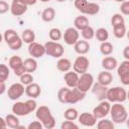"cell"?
<instances>
[{
  "label": "cell",
  "instance_id": "obj_1",
  "mask_svg": "<svg viewBox=\"0 0 129 129\" xmlns=\"http://www.w3.org/2000/svg\"><path fill=\"white\" fill-rule=\"evenodd\" d=\"M35 117L37 120H39L43 127L45 129H52L55 126V118L53 117L50 109L45 106V105H41L39 107H37V109L35 110Z\"/></svg>",
  "mask_w": 129,
  "mask_h": 129
},
{
  "label": "cell",
  "instance_id": "obj_2",
  "mask_svg": "<svg viewBox=\"0 0 129 129\" xmlns=\"http://www.w3.org/2000/svg\"><path fill=\"white\" fill-rule=\"evenodd\" d=\"M110 115H111L112 121L116 124L125 123L128 118L127 110L125 106L122 105L121 103H113V105H111Z\"/></svg>",
  "mask_w": 129,
  "mask_h": 129
},
{
  "label": "cell",
  "instance_id": "obj_3",
  "mask_svg": "<svg viewBox=\"0 0 129 129\" xmlns=\"http://www.w3.org/2000/svg\"><path fill=\"white\" fill-rule=\"evenodd\" d=\"M107 100L110 103H123L127 100V91L123 87H113L108 89Z\"/></svg>",
  "mask_w": 129,
  "mask_h": 129
},
{
  "label": "cell",
  "instance_id": "obj_4",
  "mask_svg": "<svg viewBox=\"0 0 129 129\" xmlns=\"http://www.w3.org/2000/svg\"><path fill=\"white\" fill-rule=\"evenodd\" d=\"M45 46V51L46 54L54 57V58H60L63 53H64V48L61 43L58 41H53V40H48L44 43Z\"/></svg>",
  "mask_w": 129,
  "mask_h": 129
},
{
  "label": "cell",
  "instance_id": "obj_5",
  "mask_svg": "<svg viewBox=\"0 0 129 129\" xmlns=\"http://www.w3.org/2000/svg\"><path fill=\"white\" fill-rule=\"evenodd\" d=\"M94 77L92 74L86 72L84 74H81L80 75V78H79V82H78V86L77 88L84 92V93H87L89 90L92 89L93 85H94Z\"/></svg>",
  "mask_w": 129,
  "mask_h": 129
},
{
  "label": "cell",
  "instance_id": "obj_6",
  "mask_svg": "<svg viewBox=\"0 0 129 129\" xmlns=\"http://www.w3.org/2000/svg\"><path fill=\"white\" fill-rule=\"evenodd\" d=\"M25 93V87L22 83H14L7 89V96L12 101H17Z\"/></svg>",
  "mask_w": 129,
  "mask_h": 129
},
{
  "label": "cell",
  "instance_id": "obj_7",
  "mask_svg": "<svg viewBox=\"0 0 129 129\" xmlns=\"http://www.w3.org/2000/svg\"><path fill=\"white\" fill-rule=\"evenodd\" d=\"M111 110V103L108 100H103L100 101V103L93 109V114L97 119H102L105 118L108 114H110Z\"/></svg>",
  "mask_w": 129,
  "mask_h": 129
},
{
  "label": "cell",
  "instance_id": "obj_8",
  "mask_svg": "<svg viewBox=\"0 0 129 129\" xmlns=\"http://www.w3.org/2000/svg\"><path fill=\"white\" fill-rule=\"evenodd\" d=\"M86 97V93L80 91L77 87L76 88H69L66 97V104H76Z\"/></svg>",
  "mask_w": 129,
  "mask_h": 129
},
{
  "label": "cell",
  "instance_id": "obj_9",
  "mask_svg": "<svg viewBox=\"0 0 129 129\" xmlns=\"http://www.w3.org/2000/svg\"><path fill=\"white\" fill-rule=\"evenodd\" d=\"M89 67H90V60L85 55L77 56L75 61H74V63H73V70L75 72H77L79 75L88 72Z\"/></svg>",
  "mask_w": 129,
  "mask_h": 129
},
{
  "label": "cell",
  "instance_id": "obj_10",
  "mask_svg": "<svg viewBox=\"0 0 129 129\" xmlns=\"http://www.w3.org/2000/svg\"><path fill=\"white\" fill-rule=\"evenodd\" d=\"M11 111L13 114L17 115L18 117H24L27 116L31 113L30 108L27 104V102H22V101H16L12 107H11Z\"/></svg>",
  "mask_w": 129,
  "mask_h": 129
},
{
  "label": "cell",
  "instance_id": "obj_11",
  "mask_svg": "<svg viewBox=\"0 0 129 129\" xmlns=\"http://www.w3.org/2000/svg\"><path fill=\"white\" fill-rule=\"evenodd\" d=\"M28 53H29V55L31 57L40 58L44 54H46L45 46H44V44H41V43L36 42V41H33V42L28 44Z\"/></svg>",
  "mask_w": 129,
  "mask_h": 129
},
{
  "label": "cell",
  "instance_id": "obj_12",
  "mask_svg": "<svg viewBox=\"0 0 129 129\" xmlns=\"http://www.w3.org/2000/svg\"><path fill=\"white\" fill-rule=\"evenodd\" d=\"M62 38L68 45H74L80 39V32L76 27H68L63 32Z\"/></svg>",
  "mask_w": 129,
  "mask_h": 129
},
{
  "label": "cell",
  "instance_id": "obj_13",
  "mask_svg": "<svg viewBox=\"0 0 129 129\" xmlns=\"http://www.w3.org/2000/svg\"><path fill=\"white\" fill-rule=\"evenodd\" d=\"M97 120L98 119L95 117V115L89 112H83L78 117L79 123L85 127H94L95 125H97Z\"/></svg>",
  "mask_w": 129,
  "mask_h": 129
},
{
  "label": "cell",
  "instance_id": "obj_14",
  "mask_svg": "<svg viewBox=\"0 0 129 129\" xmlns=\"http://www.w3.org/2000/svg\"><path fill=\"white\" fill-rule=\"evenodd\" d=\"M108 86H104L100 83H94L93 87H92V93L96 96V98L99 101H103V100H107V92H108Z\"/></svg>",
  "mask_w": 129,
  "mask_h": 129
},
{
  "label": "cell",
  "instance_id": "obj_15",
  "mask_svg": "<svg viewBox=\"0 0 129 129\" xmlns=\"http://www.w3.org/2000/svg\"><path fill=\"white\" fill-rule=\"evenodd\" d=\"M27 5L23 4L20 0H12L10 4V12L13 16H21L27 11Z\"/></svg>",
  "mask_w": 129,
  "mask_h": 129
},
{
  "label": "cell",
  "instance_id": "obj_16",
  "mask_svg": "<svg viewBox=\"0 0 129 129\" xmlns=\"http://www.w3.org/2000/svg\"><path fill=\"white\" fill-rule=\"evenodd\" d=\"M79 78H80V75L77 72H75L74 70L64 73V76H63L64 83H66L67 87H69V88H76L78 86Z\"/></svg>",
  "mask_w": 129,
  "mask_h": 129
},
{
  "label": "cell",
  "instance_id": "obj_17",
  "mask_svg": "<svg viewBox=\"0 0 129 129\" xmlns=\"http://www.w3.org/2000/svg\"><path fill=\"white\" fill-rule=\"evenodd\" d=\"M90 48H91V45L89 43L88 40L86 39H79L75 44H74V49L75 51L80 54V55H85L87 54L89 51H90Z\"/></svg>",
  "mask_w": 129,
  "mask_h": 129
},
{
  "label": "cell",
  "instance_id": "obj_18",
  "mask_svg": "<svg viewBox=\"0 0 129 129\" xmlns=\"http://www.w3.org/2000/svg\"><path fill=\"white\" fill-rule=\"evenodd\" d=\"M25 94L29 98L36 99L41 94V88L37 83H31V84L25 86Z\"/></svg>",
  "mask_w": 129,
  "mask_h": 129
},
{
  "label": "cell",
  "instance_id": "obj_19",
  "mask_svg": "<svg viewBox=\"0 0 129 129\" xmlns=\"http://www.w3.org/2000/svg\"><path fill=\"white\" fill-rule=\"evenodd\" d=\"M101 66H102V68H103L104 70L111 72V71L117 69V67H118V61H117V59H116L114 56L107 55V56H105V57L102 59Z\"/></svg>",
  "mask_w": 129,
  "mask_h": 129
},
{
  "label": "cell",
  "instance_id": "obj_20",
  "mask_svg": "<svg viewBox=\"0 0 129 129\" xmlns=\"http://www.w3.org/2000/svg\"><path fill=\"white\" fill-rule=\"evenodd\" d=\"M113 81V75L110 73V71H102L98 74L97 77V82L104 85V86H109Z\"/></svg>",
  "mask_w": 129,
  "mask_h": 129
},
{
  "label": "cell",
  "instance_id": "obj_21",
  "mask_svg": "<svg viewBox=\"0 0 129 129\" xmlns=\"http://www.w3.org/2000/svg\"><path fill=\"white\" fill-rule=\"evenodd\" d=\"M89 25H90L89 24V19H88L87 16H85V14L77 16L74 20V27H76L79 31H82L83 29H85Z\"/></svg>",
  "mask_w": 129,
  "mask_h": 129
},
{
  "label": "cell",
  "instance_id": "obj_22",
  "mask_svg": "<svg viewBox=\"0 0 129 129\" xmlns=\"http://www.w3.org/2000/svg\"><path fill=\"white\" fill-rule=\"evenodd\" d=\"M5 120L7 123V127L12 128V129H19L20 127V121L17 115L15 114H7L5 116Z\"/></svg>",
  "mask_w": 129,
  "mask_h": 129
},
{
  "label": "cell",
  "instance_id": "obj_23",
  "mask_svg": "<svg viewBox=\"0 0 129 129\" xmlns=\"http://www.w3.org/2000/svg\"><path fill=\"white\" fill-rule=\"evenodd\" d=\"M72 67H73V64H72L71 60L67 57H60V58H58V60L56 62V69L62 73H67V72L71 71Z\"/></svg>",
  "mask_w": 129,
  "mask_h": 129
},
{
  "label": "cell",
  "instance_id": "obj_24",
  "mask_svg": "<svg viewBox=\"0 0 129 129\" xmlns=\"http://www.w3.org/2000/svg\"><path fill=\"white\" fill-rule=\"evenodd\" d=\"M20 36H21V38H22V40H23L24 43L29 44V43L35 41V32L32 29H29V28L24 29L21 32V35Z\"/></svg>",
  "mask_w": 129,
  "mask_h": 129
},
{
  "label": "cell",
  "instance_id": "obj_25",
  "mask_svg": "<svg viewBox=\"0 0 129 129\" xmlns=\"http://www.w3.org/2000/svg\"><path fill=\"white\" fill-rule=\"evenodd\" d=\"M55 18V10L52 7L45 8L41 13V19L44 22H51Z\"/></svg>",
  "mask_w": 129,
  "mask_h": 129
},
{
  "label": "cell",
  "instance_id": "obj_26",
  "mask_svg": "<svg viewBox=\"0 0 129 129\" xmlns=\"http://www.w3.org/2000/svg\"><path fill=\"white\" fill-rule=\"evenodd\" d=\"M100 11V5L95 3V2H89L88 5L86 6L83 14L85 15H96Z\"/></svg>",
  "mask_w": 129,
  "mask_h": 129
},
{
  "label": "cell",
  "instance_id": "obj_27",
  "mask_svg": "<svg viewBox=\"0 0 129 129\" xmlns=\"http://www.w3.org/2000/svg\"><path fill=\"white\" fill-rule=\"evenodd\" d=\"M24 68L27 73H33L37 70V61L34 57H28L23 61Z\"/></svg>",
  "mask_w": 129,
  "mask_h": 129
},
{
  "label": "cell",
  "instance_id": "obj_28",
  "mask_svg": "<svg viewBox=\"0 0 129 129\" xmlns=\"http://www.w3.org/2000/svg\"><path fill=\"white\" fill-rule=\"evenodd\" d=\"M79 112L76 108H73V107H70L68 109L64 110V113H63V117L66 120H71V121H75V120H78V117H79Z\"/></svg>",
  "mask_w": 129,
  "mask_h": 129
},
{
  "label": "cell",
  "instance_id": "obj_29",
  "mask_svg": "<svg viewBox=\"0 0 129 129\" xmlns=\"http://www.w3.org/2000/svg\"><path fill=\"white\" fill-rule=\"evenodd\" d=\"M114 50V47H113V44L110 42V41H104V42H101L100 44V52L107 56V55H110Z\"/></svg>",
  "mask_w": 129,
  "mask_h": 129
},
{
  "label": "cell",
  "instance_id": "obj_30",
  "mask_svg": "<svg viewBox=\"0 0 129 129\" xmlns=\"http://www.w3.org/2000/svg\"><path fill=\"white\" fill-rule=\"evenodd\" d=\"M22 64H23V60L19 55H12L8 60V66L12 71L16 70L17 68L21 67Z\"/></svg>",
  "mask_w": 129,
  "mask_h": 129
},
{
  "label": "cell",
  "instance_id": "obj_31",
  "mask_svg": "<svg viewBox=\"0 0 129 129\" xmlns=\"http://www.w3.org/2000/svg\"><path fill=\"white\" fill-rule=\"evenodd\" d=\"M95 37L97 38V40H99L100 42H104L107 41L109 38V32L105 27H100L96 30V34Z\"/></svg>",
  "mask_w": 129,
  "mask_h": 129
},
{
  "label": "cell",
  "instance_id": "obj_32",
  "mask_svg": "<svg viewBox=\"0 0 129 129\" xmlns=\"http://www.w3.org/2000/svg\"><path fill=\"white\" fill-rule=\"evenodd\" d=\"M114 127H115V123L112 120L105 119V118L100 119V121H98L97 123L98 129H114Z\"/></svg>",
  "mask_w": 129,
  "mask_h": 129
},
{
  "label": "cell",
  "instance_id": "obj_33",
  "mask_svg": "<svg viewBox=\"0 0 129 129\" xmlns=\"http://www.w3.org/2000/svg\"><path fill=\"white\" fill-rule=\"evenodd\" d=\"M126 33H127V29L125 24H121L113 27V34L116 38H123L126 35Z\"/></svg>",
  "mask_w": 129,
  "mask_h": 129
},
{
  "label": "cell",
  "instance_id": "obj_34",
  "mask_svg": "<svg viewBox=\"0 0 129 129\" xmlns=\"http://www.w3.org/2000/svg\"><path fill=\"white\" fill-rule=\"evenodd\" d=\"M62 35L63 33L61 32V30L57 27H53L51 28L49 31H48V37L50 40H53V41H58L62 38Z\"/></svg>",
  "mask_w": 129,
  "mask_h": 129
},
{
  "label": "cell",
  "instance_id": "obj_35",
  "mask_svg": "<svg viewBox=\"0 0 129 129\" xmlns=\"http://www.w3.org/2000/svg\"><path fill=\"white\" fill-rule=\"evenodd\" d=\"M81 34H82V36H83L84 39H86V40H90V39H92V38L95 37L96 30H95L92 26L89 25L88 27H86L85 29H83V30L81 31Z\"/></svg>",
  "mask_w": 129,
  "mask_h": 129
},
{
  "label": "cell",
  "instance_id": "obj_36",
  "mask_svg": "<svg viewBox=\"0 0 129 129\" xmlns=\"http://www.w3.org/2000/svg\"><path fill=\"white\" fill-rule=\"evenodd\" d=\"M121 24H125V19H124L122 13L113 14L112 17H111V25H112V27L117 26V25H121Z\"/></svg>",
  "mask_w": 129,
  "mask_h": 129
},
{
  "label": "cell",
  "instance_id": "obj_37",
  "mask_svg": "<svg viewBox=\"0 0 129 129\" xmlns=\"http://www.w3.org/2000/svg\"><path fill=\"white\" fill-rule=\"evenodd\" d=\"M18 36H19V34L13 29H6L4 31V33H3V38H4L5 42H6V44L9 43L11 40H13L14 38H16Z\"/></svg>",
  "mask_w": 129,
  "mask_h": 129
},
{
  "label": "cell",
  "instance_id": "obj_38",
  "mask_svg": "<svg viewBox=\"0 0 129 129\" xmlns=\"http://www.w3.org/2000/svg\"><path fill=\"white\" fill-rule=\"evenodd\" d=\"M22 44H23V40H22L21 36H18L16 38H14L13 40H11L9 43H7L9 48L12 50H19L22 47Z\"/></svg>",
  "mask_w": 129,
  "mask_h": 129
},
{
  "label": "cell",
  "instance_id": "obj_39",
  "mask_svg": "<svg viewBox=\"0 0 129 129\" xmlns=\"http://www.w3.org/2000/svg\"><path fill=\"white\" fill-rule=\"evenodd\" d=\"M10 76V68L4 63L0 64V82H5Z\"/></svg>",
  "mask_w": 129,
  "mask_h": 129
},
{
  "label": "cell",
  "instance_id": "obj_40",
  "mask_svg": "<svg viewBox=\"0 0 129 129\" xmlns=\"http://www.w3.org/2000/svg\"><path fill=\"white\" fill-rule=\"evenodd\" d=\"M117 74H118V76L124 75V74H129V60L128 59H125L117 67Z\"/></svg>",
  "mask_w": 129,
  "mask_h": 129
},
{
  "label": "cell",
  "instance_id": "obj_41",
  "mask_svg": "<svg viewBox=\"0 0 129 129\" xmlns=\"http://www.w3.org/2000/svg\"><path fill=\"white\" fill-rule=\"evenodd\" d=\"M19 81H20V83H22L24 86H27V85H29V84H31V83H33V76H32V74L31 73H25V74H23L21 77H19Z\"/></svg>",
  "mask_w": 129,
  "mask_h": 129
},
{
  "label": "cell",
  "instance_id": "obj_42",
  "mask_svg": "<svg viewBox=\"0 0 129 129\" xmlns=\"http://www.w3.org/2000/svg\"><path fill=\"white\" fill-rule=\"evenodd\" d=\"M88 3H89L88 0H75L74 5H75V7L77 8V10H79V11L83 14V12H84L86 6L88 5Z\"/></svg>",
  "mask_w": 129,
  "mask_h": 129
},
{
  "label": "cell",
  "instance_id": "obj_43",
  "mask_svg": "<svg viewBox=\"0 0 129 129\" xmlns=\"http://www.w3.org/2000/svg\"><path fill=\"white\" fill-rule=\"evenodd\" d=\"M69 87H62L58 90L57 92V99L60 103L66 104V97H67V92H68Z\"/></svg>",
  "mask_w": 129,
  "mask_h": 129
},
{
  "label": "cell",
  "instance_id": "obj_44",
  "mask_svg": "<svg viewBox=\"0 0 129 129\" xmlns=\"http://www.w3.org/2000/svg\"><path fill=\"white\" fill-rule=\"evenodd\" d=\"M60 128H61V129H78V128H79V125H77L74 121L66 120V121H63V122L61 123Z\"/></svg>",
  "mask_w": 129,
  "mask_h": 129
},
{
  "label": "cell",
  "instance_id": "obj_45",
  "mask_svg": "<svg viewBox=\"0 0 129 129\" xmlns=\"http://www.w3.org/2000/svg\"><path fill=\"white\" fill-rule=\"evenodd\" d=\"M120 11L124 15H129V0H126L121 3L120 5Z\"/></svg>",
  "mask_w": 129,
  "mask_h": 129
},
{
  "label": "cell",
  "instance_id": "obj_46",
  "mask_svg": "<svg viewBox=\"0 0 129 129\" xmlns=\"http://www.w3.org/2000/svg\"><path fill=\"white\" fill-rule=\"evenodd\" d=\"M27 128L28 129H42L44 127H43L42 123L39 120H37V121H32L31 123H29L28 126H27Z\"/></svg>",
  "mask_w": 129,
  "mask_h": 129
},
{
  "label": "cell",
  "instance_id": "obj_47",
  "mask_svg": "<svg viewBox=\"0 0 129 129\" xmlns=\"http://www.w3.org/2000/svg\"><path fill=\"white\" fill-rule=\"evenodd\" d=\"M8 10H10V5L4 1V0H1L0 1V14H4L6 13Z\"/></svg>",
  "mask_w": 129,
  "mask_h": 129
},
{
  "label": "cell",
  "instance_id": "obj_48",
  "mask_svg": "<svg viewBox=\"0 0 129 129\" xmlns=\"http://www.w3.org/2000/svg\"><path fill=\"white\" fill-rule=\"evenodd\" d=\"M121 83L124 86H129V74H124V75H120L118 76Z\"/></svg>",
  "mask_w": 129,
  "mask_h": 129
},
{
  "label": "cell",
  "instance_id": "obj_49",
  "mask_svg": "<svg viewBox=\"0 0 129 129\" xmlns=\"http://www.w3.org/2000/svg\"><path fill=\"white\" fill-rule=\"evenodd\" d=\"M13 73H14V75H15V76H17V77H21L23 74H25V73H26V70H25V68H24V64H22L21 67L17 68L16 70H14V71H13Z\"/></svg>",
  "mask_w": 129,
  "mask_h": 129
},
{
  "label": "cell",
  "instance_id": "obj_50",
  "mask_svg": "<svg viewBox=\"0 0 129 129\" xmlns=\"http://www.w3.org/2000/svg\"><path fill=\"white\" fill-rule=\"evenodd\" d=\"M5 92H7V88H6L5 82H0V95H3Z\"/></svg>",
  "mask_w": 129,
  "mask_h": 129
},
{
  "label": "cell",
  "instance_id": "obj_51",
  "mask_svg": "<svg viewBox=\"0 0 129 129\" xmlns=\"http://www.w3.org/2000/svg\"><path fill=\"white\" fill-rule=\"evenodd\" d=\"M123 56L125 57V59L129 60V45H126L123 49Z\"/></svg>",
  "mask_w": 129,
  "mask_h": 129
},
{
  "label": "cell",
  "instance_id": "obj_52",
  "mask_svg": "<svg viewBox=\"0 0 129 129\" xmlns=\"http://www.w3.org/2000/svg\"><path fill=\"white\" fill-rule=\"evenodd\" d=\"M23 4H25V5H27V6H31V5H34L36 2H37V0H20Z\"/></svg>",
  "mask_w": 129,
  "mask_h": 129
},
{
  "label": "cell",
  "instance_id": "obj_53",
  "mask_svg": "<svg viewBox=\"0 0 129 129\" xmlns=\"http://www.w3.org/2000/svg\"><path fill=\"white\" fill-rule=\"evenodd\" d=\"M0 123H1V128L2 129H5L7 127V123H6V120H5V117H1L0 118Z\"/></svg>",
  "mask_w": 129,
  "mask_h": 129
},
{
  "label": "cell",
  "instance_id": "obj_54",
  "mask_svg": "<svg viewBox=\"0 0 129 129\" xmlns=\"http://www.w3.org/2000/svg\"><path fill=\"white\" fill-rule=\"evenodd\" d=\"M125 123H126V125H127V127L129 128V117L127 118V120H126V122H125Z\"/></svg>",
  "mask_w": 129,
  "mask_h": 129
},
{
  "label": "cell",
  "instance_id": "obj_55",
  "mask_svg": "<svg viewBox=\"0 0 129 129\" xmlns=\"http://www.w3.org/2000/svg\"><path fill=\"white\" fill-rule=\"evenodd\" d=\"M114 1H116V2H120V3H122V2H124V1H126V0H114Z\"/></svg>",
  "mask_w": 129,
  "mask_h": 129
},
{
  "label": "cell",
  "instance_id": "obj_56",
  "mask_svg": "<svg viewBox=\"0 0 129 129\" xmlns=\"http://www.w3.org/2000/svg\"><path fill=\"white\" fill-rule=\"evenodd\" d=\"M39 1H41V2L45 3V2H49V1H51V0H39Z\"/></svg>",
  "mask_w": 129,
  "mask_h": 129
},
{
  "label": "cell",
  "instance_id": "obj_57",
  "mask_svg": "<svg viewBox=\"0 0 129 129\" xmlns=\"http://www.w3.org/2000/svg\"><path fill=\"white\" fill-rule=\"evenodd\" d=\"M127 100H129V91H127Z\"/></svg>",
  "mask_w": 129,
  "mask_h": 129
},
{
  "label": "cell",
  "instance_id": "obj_58",
  "mask_svg": "<svg viewBox=\"0 0 129 129\" xmlns=\"http://www.w3.org/2000/svg\"><path fill=\"white\" fill-rule=\"evenodd\" d=\"M126 35H127V37H128V39H129V30H127V33H126Z\"/></svg>",
  "mask_w": 129,
  "mask_h": 129
},
{
  "label": "cell",
  "instance_id": "obj_59",
  "mask_svg": "<svg viewBox=\"0 0 129 129\" xmlns=\"http://www.w3.org/2000/svg\"><path fill=\"white\" fill-rule=\"evenodd\" d=\"M57 2H64V1H67V0H56Z\"/></svg>",
  "mask_w": 129,
  "mask_h": 129
},
{
  "label": "cell",
  "instance_id": "obj_60",
  "mask_svg": "<svg viewBox=\"0 0 129 129\" xmlns=\"http://www.w3.org/2000/svg\"><path fill=\"white\" fill-rule=\"evenodd\" d=\"M102 1H106V0H102Z\"/></svg>",
  "mask_w": 129,
  "mask_h": 129
}]
</instances>
